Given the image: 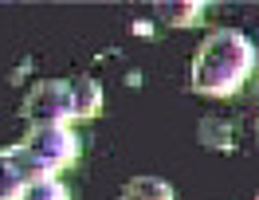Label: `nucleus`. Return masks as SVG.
<instances>
[{"instance_id": "f257e3e1", "label": "nucleus", "mask_w": 259, "mask_h": 200, "mask_svg": "<svg viewBox=\"0 0 259 200\" xmlns=\"http://www.w3.org/2000/svg\"><path fill=\"white\" fill-rule=\"evenodd\" d=\"M251 71H255V43L236 28H220L200 43L193 71H189V86L196 94L232 98L243 90Z\"/></svg>"}, {"instance_id": "f03ea898", "label": "nucleus", "mask_w": 259, "mask_h": 200, "mask_svg": "<svg viewBox=\"0 0 259 200\" xmlns=\"http://www.w3.org/2000/svg\"><path fill=\"white\" fill-rule=\"evenodd\" d=\"M12 153L20 169L28 173V181H39V177H55L63 165L79 157V137L75 130H67V122H35Z\"/></svg>"}, {"instance_id": "7ed1b4c3", "label": "nucleus", "mask_w": 259, "mask_h": 200, "mask_svg": "<svg viewBox=\"0 0 259 200\" xmlns=\"http://www.w3.org/2000/svg\"><path fill=\"white\" fill-rule=\"evenodd\" d=\"M24 114L35 122H67L71 118V90L63 79H44L32 86V94L24 98Z\"/></svg>"}, {"instance_id": "20e7f679", "label": "nucleus", "mask_w": 259, "mask_h": 200, "mask_svg": "<svg viewBox=\"0 0 259 200\" xmlns=\"http://www.w3.org/2000/svg\"><path fill=\"white\" fill-rule=\"evenodd\" d=\"M67 90H71V118H95L102 110V86L95 79L79 75L67 83Z\"/></svg>"}, {"instance_id": "39448f33", "label": "nucleus", "mask_w": 259, "mask_h": 200, "mask_svg": "<svg viewBox=\"0 0 259 200\" xmlns=\"http://www.w3.org/2000/svg\"><path fill=\"white\" fill-rule=\"evenodd\" d=\"M28 173L20 169L16 161V153L8 149V153H0V200H20V192L28 188Z\"/></svg>"}, {"instance_id": "423d86ee", "label": "nucleus", "mask_w": 259, "mask_h": 200, "mask_svg": "<svg viewBox=\"0 0 259 200\" xmlns=\"http://www.w3.org/2000/svg\"><path fill=\"white\" fill-rule=\"evenodd\" d=\"M122 200H173V184L161 177H134L122 188Z\"/></svg>"}, {"instance_id": "0eeeda50", "label": "nucleus", "mask_w": 259, "mask_h": 200, "mask_svg": "<svg viewBox=\"0 0 259 200\" xmlns=\"http://www.w3.org/2000/svg\"><path fill=\"white\" fill-rule=\"evenodd\" d=\"M20 200H67V188L55 177H39V181H32L20 192Z\"/></svg>"}, {"instance_id": "6e6552de", "label": "nucleus", "mask_w": 259, "mask_h": 200, "mask_svg": "<svg viewBox=\"0 0 259 200\" xmlns=\"http://www.w3.org/2000/svg\"><path fill=\"white\" fill-rule=\"evenodd\" d=\"M161 16L169 20V24H177V28H185V24H200L204 4H161Z\"/></svg>"}]
</instances>
